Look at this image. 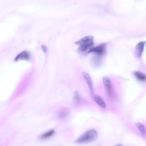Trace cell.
<instances>
[{
  "label": "cell",
  "mask_w": 146,
  "mask_h": 146,
  "mask_svg": "<svg viewBox=\"0 0 146 146\" xmlns=\"http://www.w3.org/2000/svg\"><path fill=\"white\" fill-rule=\"evenodd\" d=\"M102 81L108 96L110 98H112L113 92L110 78L108 76H104L102 78Z\"/></svg>",
  "instance_id": "obj_3"
},
{
  "label": "cell",
  "mask_w": 146,
  "mask_h": 146,
  "mask_svg": "<svg viewBox=\"0 0 146 146\" xmlns=\"http://www.w3.org/2000/svg\"><path fill=\"white\" fill-rule=\"evenodd\" d=\"M73 100L74 102L77 104L79 103L81 101V99L80 95L77 91H75L74 92Z\"/></svg>",
  "instance_id": "obj_13"
},
{
  "label": "cell",
  "mask_w": 146,
  "mask_h": 146,
  "mask_svg": "<svg viewBox=\"0 0 146 146\" xmlns=\"http://www.w3.org/2000/svg\"><path fill=\"white\" fill-rule=\"evenodd\" d=\"M93 52L97 55L102 56L104 55L106 52V44H101L94 47H92L89 50L88 53Z\"/></svg>",
  "instance_id": "obj_4"
},
{
  "label": "cell",
  "mask_w": 146,
  "mask_h": 146,
  "mask_svg": "<svg viewBox=\"0 0 146 146\" xmlns=\"http://www.w3.org/2000/svg\"><path fill=\"white\" fill-rule=\"evenodd\" d=\"M68 113V112L67 110L65 109H62L59 111L57 116L59 118L62 119L67 117Z\"/></svg>",
  "instance_id": "obj_12"
},
{
  "label": "cell",
  "mask_w": 146,
  "mask_h": 146,
  "mask_svg": "<svg viewBox=\"0 0 146 146\" xmlns=\"http://www.w3.org/2000/svg\"><path fill=\"white\" fill-rule=\"evenodd\" d=\"M145 41H141L136 46L135 53L137 56L139 58L141 57L143 50Z\"/></svg>",
  "instance_id": "obj_7"
},
{
  "label": "cell",
  "mask_w": 146,
  "mask_h": 146,
  "mask_svg": "<svg viewBox=\"0 0 146 146\" xmlns=\"http://www.w3.org/2000/svg\"><path fill=\"white\" fill-rule=\"evenodd\" d=\"M135 126L141 134L143 136L145 137L146 135V130L144 125L141 123H137L135 124Z\"/></svg>",
  "instance_id": "obj_10"
},
{
  "label": "cell",
  "mask_w": 146,
  "mask_h": 146,
  "mask_svg": "<svg viewBox=\"0 0 146 146\" xmlns=\"http://www.w3.org/2000/svg\"><path fill=\"white\" fill-rule=\"evenodd\" d=\"M94 41L93 36H88L76 42L75 44L79 46L77 49L78 52L82 54L88 53L89 50L94 45Z\"/></svg>",
  "instance_id": "obj_1"
},
{
  "label": "cell",
  "mask_w": 146,
  "mask_h": 146,
  "mask_svg": "<svg viewBox=\"0 0 146 146\" xmlns=\"http://www.w3.org/2000/svg\"><path fill=\"white\" fill-rule=\"evenodd\" d=\"M115 146H123L121 144H118L115 145Z\"/></svg>",
  "instance_id": "obj_15"
},
{
  "label": "cell",
  "mask_w": 146,
  "mask_h": 146,
  "mask_svg": "<svg viewBox=\"0 0 146 146\" xmlns=\"http://www.w3.org/2000/svg\"><path fill=\"white\" fill-rule=\"evenodd\" d=\"M82 75L88 84L90 92L92 94H93L94 89L92 80L90 75L85 72H82Z\"/></svg>",
  "instance_id": "obj_6"
},
{
  "label": "cell",
  "mask_w": 146,
  "mask_h": 146,
  "mask_svg": "<svg viewBox=\"0 0 146 146\" xmlns=\"http://www.w3.org/2000/svg\"><path fill=\"white\" fill-rule=\"evenodd\" d=\"M92 98L94 101L101 108H106V106L105 103L103 99L97 95L92 94Z\"/></svg>",
  "instance_id": "obj_8"
},
{
  "label": "cell",
  "mask_w": 146,
  "mask_h": 146,
  "mask_svg": "<svg viewBox=\"0 0 146 146\" xmlns=\"http://www.w3.org/2000/svg\"><path fill=\"white\" fill-rule=\"evenodd\" d=\"M133 74L135 77L138 80L143 82L145 81L146 75L142 72L139 71H136L134 72Z\"/></svg>",
  "instance_id": "obj_9"
},
{
  "label": "cell",
  "mask_w": 146,
  "mask_h": 146,
  "mask_svg": "<svg viewBox=\"0 0 146 146\" xmlns=\"http://www.w3.org/2000/svg\"><path fill=\"white\" fill-rule=\"evenodd\" d=\"M98 137L97 132L95 130H88L82 134L75 141L76 143H87L95 140Z\"/></svg>",
  "instance_id": "obj_2"
},
{
  "label": "cell",
  "mask_w": 146,
  "mask_h": 146,
  "mask_svg": "<svg viewBox=\"0 0 146 146\" xmlns=\"http://www.w3.org/2000/svg\"><path fill=\"white\" fill-rule=\"evenodd\" d=\"M41 48L44 52L45 53L47 51V47L44 45H42L41 46Z\"/></svg>",
  "instance_id": "obj_14"
},
{
  "label": "cell",
  "mask_w": 146,
  "mask_h": 146,
  "mask_svg": "<svg viewBox=\"0 0 146 146\" xmlns=\"http://www.w3.org/2000/svg\"><path fill=\"white\" fill-rule=\"evenodd\" d=\"M31 58V54L27 50H24L18 54L14 59V61H17L20 60H29Z\"/></svg>",
  "instance_id": "obj_5"
},
{
  "label": "cell",
  "mask_w": 146,
  "mask_h": 146,
  "mask_svg": "<svg viewBox=\"0 0 146 146\" xmlns=\"http://www.w3.org/2000/svg\"><path fill=\"white\" fill-rule=\"evenodd\" d=\"M55 132L54 130H51L41 135L39 137V139L44 140L52 136Z\"/></svg>",
  "instance_id": "obj_11"
}]
</instances>
